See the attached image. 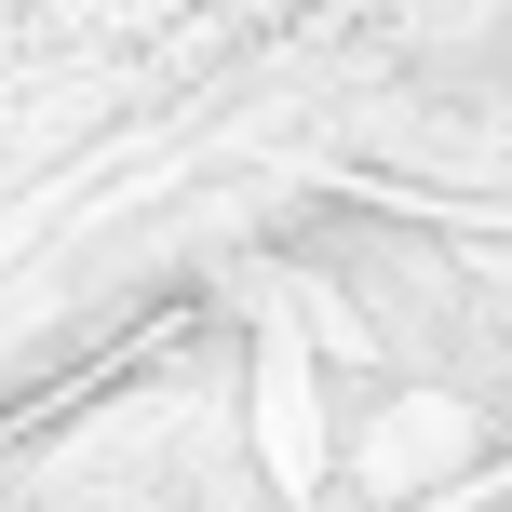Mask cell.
Instances as JSON below:
<instances>
[{"instance_id":"7a4b0ae2","label":"cell","mask_w":512,"mask_h":512,"mask_svg":"<svg viewBox=\"0 0 512 512\" xmlns=\"http://www.w3.org/2000/svg\"><path fill=\"white\" fill-rule=\"evenodd\" d=\"M243 418H256V472H270L283 499L324 486V391H310V351H297V337H256Z\"/></svg>"},{"instance_id":"6da1fadb","label":"cell","mask_w":512,"mask_h":512,"mask_svg":"<svg viewBox=\"0 0 512 512\" xmlns=\"http://www.w3.org/2000/svg\"><path fill=\"white\" fill-rule=\"evenodd\" d=\"M472 459H486V418H472L459 391H405V405L351 418V486L364 499H432V486H459Z\"/></svg>"}]
</instances>
